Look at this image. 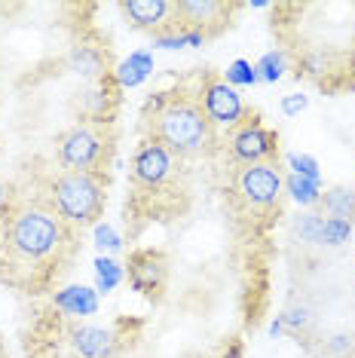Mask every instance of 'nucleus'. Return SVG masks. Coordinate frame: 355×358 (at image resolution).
I'll return each mask as SVG.
<instances>
[{"label":"nucleus","instance_id":"f257e3e1","mask_svg":"<svg viewBox=\"0 0 355 358\" xmlns=\"http://www.w3.org/2000/svg\"><path fill=\"white\" fill-rule=\"evenodd\" d=\"M80 236L40 196L19 193L0 233V282L19 294H50L71 273Z\"/></svg>","mask_w":355,"mask_h":358},{"label":"nucleus","instance_id":"f03ea898","mask_svg":"<svg viewBox=\"0 0 355 358\" xmlns=\"http://www.w3.org/2000/svg\"><path fill=\"white\" fill-rule=\"evenodd\" d=\"M141 138L163 144L178 159H208L221 150V132L205 117L196 89L187 83L157 92L141 108Z\"/></svg>","mask_w":355,"mask_h":358},{"label":"nucleus","instance_id":"7ed1b4c3","mask_svg":"<svg viewBox=\"0 0 355 358\" xmlns=\"http://www.w3.org/2000/svg\"><path fill=\"white\" fill-rule=\"evenodd\" d=\"M129 187L132 196L126 199V221H168L184 215L190 202V178L184 159H178L163 144L141 138L129 162Z\"/></svg>","mask_w":355,"mask_h":358},{"label":"nucleus","instance_id":"20e7f679","mask_svg":"<svg viewBox=\"0 0 355 358\" xmlns=\"http://www.w3.org/2000/svg\"><path fill=\"white\" fill-rule=\"evenodd\" d=\"M285 196V175L279 162H254V166H233L227 178V202L248 230H270L282 211Z\"/></svg>","mask_w":355,"mask_h":358},{"label":"nucleus","instance_id":"39448f33","mask_svg":"<svg viewBox=\"0 0 355 358\" xmlns=\"http://www.w3.org/2000/svg\"><path fill=\"white\" fill-rule=\"evenodd\" d=\"M37 196L80 236L89 227L101 224L104 208H108V178L55 169L43 178Z\"/></svg>","mask_w":355,"mask_h":358},{"label":"nucleus","instance_id":"423d86ee","mask_svg":"<svg viewBox=\"0 0 355 358\" xmlns=\"http://www.w3.org/2000/svg\"><path fill=\"white\" fill-rule=\"evenodd\" d=\"M55 162L68 172H86L108 178V169L117 153V132L110 123L80 120V123L61 129L52 141Z\"/></svg>","mask_w":355,"mask_h":358},{"label":"nucleus","instance_id":"0eeeda50","mask_svg":"<svg viewBox=\"0 0 355 358\" xmlns=\"http://www.w3.org/2000/svg\"><path fill=\"white\" fill-rule=\"evenodd\" d=\"M196 99L217 132H233L248 113V104L242 101L239 89L230 86L224 74H215V71H199Z\"/></svg>","mask_w":355,"mask_h":358},{"label":"nucleus","instance_id":"6e6552de","mask_svg":"<svg viewBox=\"0 0 355 358\" xmlns=\"http://www.w3.org/2000/svg\"><path fill=\"white\" fill-rule=\"evenodd\" d=\"M227 157L233 166H254V162H279V132L266 129L261 113L248 108L245 120L227 132Z\"/></svg>","mask_w":355,"mask_h":358},{"label":"nucleus","instance_id":"1a4fd4ad","mask_svg":"<svg viewBox=\"0 0 355 358\" xmlns=\"http://www.w3.org/2000/svg\"><path fill=\"white\" fill-rule=\"evenodd\" d=\"M239 10L242 3H233V0H178L181 34H193L205 43V40L224 34Z\"/></svg>","mask_w":355,"mask_h":358},{"label":"nucleus","instance_id":"9d476101","mask_svg":"<svg viewBox=\"0 0 355 358\" xmlns=\"http://www.w3.org/2000/svg\"><path fill=\"white\" fill-rule=\"evenodd\" d=\"M119 15L126 25L135 31H144L153 40L181 34V22H178V0H119Z\"/></svg>","mask_w":355,"mask_h":358},{"label":"nucleus","instance_id":"9b49d317","mask_svg":"<svg viewBox=\"0 0 355 358\" xmlns=\"http://www.w3.org/2000/svg\"><path fill=\"white\" fill-rule=\"evenodd\" d=\"M126 273H129V285L138 294L159 300L168 285V257L159 248H135L129 255Z\"/></svg>","mask_w":355,"mask_h":358},{"label":"nucleus","instance_id":"f8f14e48","mask_svg":"<svg viewBox=\"0 0 355 358\" xmlns=\"http://www.w3.org/2000/svg\"><path fill=\"white\" fill-rule=\"evenodd\" d=\"M68 68L74 71L77 77H86V80H108L114 77L110 71V52L99 43H77L71 46L68 52Z\"/></svg>","mask_w":355,"mask_h":358},{"label":"nucleus","instance_id":"ddd939ff","mask_svg":"<svg viewBox=\"0 0 355 358\" xmlns=\"http://www.w3.org/2000/svg\"><path fill=\"white\" fill-rule=\"evenodd\" d=\"M52 309L68 315V319L71 315H95L99 297H95V291L86 288V285H74V288H64L52 297Z\"/></svg>","mask_w":355,"mask_h":358},{"label":"nucleus","instance_id":"4468645a","mask_svg":"<svg viewBox=\"0 0 355 358\" xmlns=\"http://www.w3.org/2000/svg\"><path fill=\"white\" fill-rule=\"evenodd\" d=\"M319 206L325 208L328 217H340V221H355V187H331L321 193Z\"/></svg>","mask_w":355,"mask_h":358},{"label":"nucleus","instance_id":"2eb2a0df","mask_svg":"<svg viewBox=\"0 0 355 358\" xmlns=\"http://www.w3.org/2000/svg\"><path fill=\"white\" fill-rule=\"evenodd\" d=\"M153 71V55L150 52H132L129 59L119 64V68L114 71V80L119 86H138L141 80H147Z\"/></svg>","mask_w":355,"mask_h":358},{"label":"nucleus","instance_id":"dca6fc26","mask_svg":"<svg viewBox=\"0 0 355 358\" xmlns=\"http://www.w3.org/2000/svg\"><path fill=\"white\" fill-rule=\"evenodd\" d=\"M285 193H291V199L297 202V206H319V199H321L319 184L306 181V178L294 175V172L285 175Z\"/></svg>","mask_w":355,"mask_h":358},{"label":"nucleus","instance_id":"f3484780","mask_svg":"<svg viewBox=\"0 0 355 358\" xmlns=\"http://www.w3.org/2000/svg\"><path fill=\"white\" fill-rule=\"evenodd\" d=\"M285 68H288V52H285V50H273V52H266L263 59L254 64L257 77L266 80V83H276V80H282Z\"/></svg>","mask_w":355,"mask_h":358},{"label":"nucleus","instance_id":"a211bd4d","mask_svg":"<svg viewBox=\"0 0 355 358\" xmlns=\"http://www.w3.org/2000/svg\"><path fill=\"white\" fill-rule=\"evenodd\" d=\"M123 266L117 264V260L110 257H99L95 260V275H99V291L101 294H108V291H114L119 282H123Z\"/></svg>","mask_w":355,"mask_h":358},{"label":"nucleus","instance_id":"6ab92c4d","mask_svg":"<svg viewBox=\"0 0 355 358\" xmlns=\"http://www.w3.org/2000/svg\"><path fill=\"white\" fill-rule=\"evenodd\" d=\"M352 236V224L340 221V217H325L321 224V245H343Z\"/></svg>","mask_w":355,"mask_h":358},{"label":"nucleus","instance_id":"aec40b11","mask_svg":"<svg viewBox=\"0 0 355 358\" xmlns=\"http://www.w3.org/2000/svg\"><path fill=\"white\" fill-rule=\"evenodd\" d=\"M224 80H227L230 86H252V83H257V71H254V64L252 62H245V59H236L227 68V74H224Z\"/></svg>","mask_w":355,"mask_h":358},{"label":"nucleus","instance_id":"412c9836","mask_svg":"<svg viewBox=\"0 0 355 358\" xmlns=\"http://www.w3.org/2000/svg\"><path fill=\"white\" fill-rule=\"evenodd\" d=\"M288 162H291V169H294V175H300L306 178V181H312V184H319V162L312 159V157H300V153H291L288 157Z\"/></svg>","mask_w":355,"mask_h":358},{"label":"nucleus","instance_id":"4be33fe9","mask_svg":"<svg viewBox=\"0 0 355 358\" xmlns=\"http://www.w3.org/2000/svg\"><path fill=\"white\" fill-rule=\"evenodd\" d=\"M321 224H325V217H319V215H303L300 224H297V233H300L303 242H321Z\"/></svg>","mask_w":355,"mask_h":358},{"label":"nucleus","instance_id":"5701e85b","mask_svg":"<svg viewBox=\"0 0 355 358\" xmlns=\"http://www.w3.org/2000/svg\"><path fill=\"white\" fill-rule=\"evenodd\" d=\"M15 199H19V190H15L13 184H6L3 178H0V233H3L6 217H10V211H13V206H15Z\"/></svg>","mask_w":355,"mask_h":358},{"label":"nucleus","instance_id":"b1692460","mask_svg":"<svg viewBox=\"0 0 355 358\" xmlns=\"http://www.w3.org/2000/svg\"><path fill=\"white\" fill-rule=\"evenodd\" d=\"M352 346H355V337H352V334H334V337L325 340L328 355H334V358H346V355L352 352Z\"/></svg>","mask_w":355,"mask_h":358},{"label":"nucleus","instance_id":"393cba45","mask_svg":"<svg viewBox=\"0 0 355 358\" xmlns=\"http://www.w3.org/2000/svg\"><path fill=\"white\" fill-rule=\"evenodd\" d=\"M279 322H282V328L297 331V328H306V324H310V313H306V309H288Z\"/></svg>","mask_w":355,"mask_h":358},{"label":"nucleus","instance_id":"a878e982","mask_svg":"<svg viewBox=\"0 0 355 358\" xmlns=\"http://www.w3.org/2000/svg\"><path fill=\"white\" fill-rule=\"evenodd\" d=\"M95 236H99V245L101 248H108V251H117L119 248V239H117V233L114 230H110V227L108 224H99V227H95Z\"/></svg>","mask_w":355,"mask_h":358},{"label":"nucleus","instance_id":"bb28decb","mask_svg":"<svg viewBox=\"0 0 355 358\" xmlns=\"http://www.w3.org/2000/svg\"><path fill=\"white\" fill-rule=\"evenodd\" d=\"M303 108H306V95H285V101H282V110H285L288 117L300 113Z\"/></svg>","mask_w":355,"mask_h":358},{"label":"nucleus","instance_id":"cd10ccee","mask_svg":"<svg viewBox=\"0 0 355 358\" xmlns=\"http://www.w3.org/2000/svg\"><path fill=\"white\" fill-rule=\"evenodd\" d=\"M349 68L355 71V34H352V46H349Z\"/></svg>","mask_w":355,"mask_h":358},{"label":"nucleus","instance_id":"c85d7f7f","mask_svg":"<svg viewBox=\"0 0 355 358\" xmlns=\"http://www.w3.org/2000/svg\"><path fill=\"white\" fill-rule=\"evenodd\" d=\"M270 334H273V337H276V334H282V322H273V324H270Z\"/></svg>","mask_w":355,"mask_h":358}]
</instances>
